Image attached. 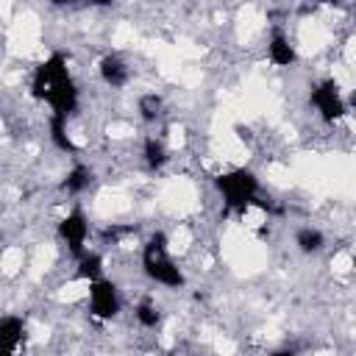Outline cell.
Segmentation results:
<instances>
[{
	"label": "cell",
	"instance_id": "cell-11",
	"mask_svg": "<svg viewBox=\"0 0 356 356\" xmlns=\"http://www.w3.org/2000/svg\"><path fill=\"white\" fill-rule=\"evenodd\" d=\"M298 248L303 253H317L323 248V234L314 231V228H300L298 231Z\"/></svg>",
	"mask_w": 356,
	"mask_h": 356
},
{
	"label": "cell",
	"instance_id": "cell-14",
	"mask_svg": "<svg viewBox=\"0 0 356 356\" xmlns=\"http://www.w3.org/2000/svg\"><path fill=\"white\" fill-rule=\"evenodd\" d=\"M100 256L97 253H86V256H81V267H78V275L81 278H89V281H97V275H100Z\"/></svg>",
	"mask_w": 356,
	"mask_h": 356
},
{
	"label": "cell",
	"instance_id": "cell-19",
	"mask_svg": "<svg viewBox=\"0 0 356 356\" xmlns=\"http://www.w3.org/2000/svg\"><path fill=\"white\" fill-rule=\"evenodd\" d=\"M353 100H356V92H353Z\"/></svg>",
	"mask_w": 356,
	"mask_h": 356
},
{
	"label": "cell",
	"instance_id": "cell-4",
	"mask_svg": "<svg viewBox=\"0 0 356 356\" xmlns=\"http://www.w3.org/2000/svg\"><path fill=\"white\" fill-rule=\"evenodd\" d=\"M89 303H92V314L100 320H108L120 312V298H117V286L106 278L92 281L89 286Z\"/></svg>",
	"mask_w": 356,
	"mask_h": 356
},
{
	"label": "cell",
	"instance_id": "cell-1",
	"mask_svg": "<svg viewBox=\"0 0 356 356\" xmlns=\"http://www.w3.org/2000/svg\"><path fill=\"white\" fill-rule=\"evenodd\" d=\"M31 95L36 100H47L53 106L56 117H64L75 111L78 106V89L67 72V58L61 53H53L44 64L36 67L33 81H31Z\"/></svg>",
	"mask_w": 356,
	"mask_h": 356
},
{
	"label": "cell",
	"instance_id": "cell-15",
	"mask_svg": "<svg viewBox=\"0 0 356 356\" xmlns=\"http://www.w3.org/2000/svg\"><path fill=\"white\" fill-rule=\"evenodd\" d=\"M159 108H161V97H156V95H145L139 100V111H142L145 120H156L159 117Z\"/></svg>",
	"mask_w": 356,
	"mask_h": 356
},
{
	"label": "cell",
	"instance_id": "cell-6",
	"mask_svg": "<svg viewBox=\"0 0 356 356\" xmlns=\"http://www.w3.org/2000/svg\"><path fill=\"white\" fill-rule=\"evenodd\" d=\"M86 231H89V225H86V217H83L78 209H75V211H70V214L61 220V225H58V234L64 236V242H67V248H70V253H72V256H83Z\"/></svg>",
	"mask_w": 356,
	"mask_h": 356
},
{
	"label": "cell",
	"instance_id": "cell-10",
	"mask_svg": "<svg viewBox=\"0 0 356 356\" xmlns=\"http://www.w3.org/2000/svg\"><path fill=\"white\" fill-rule=\"evenodd\" d=\"M50 139H53L56 147H61V150H67V153H75V150H78V147L72 145V139L67 136V131H64V117H56V114H53V120H50Z\"/></svg>",
	"mask_w": 356,
	"mask_h": 356
},
{
	"label": "cell",
	"instance_id": "cell-18",
	"mask_svg": "<svg viewBox=\"0 0 356 356\" xmlns=\"http://www.w3.org/2000/svg\"><path fill=\"white\" fill-rule=\"evenodd\" d=\"M273 356H295V350H275Z\"/></svg>",
	"mask_w": 356,
	"mask_h": 356
},
{
	"label": "cell",
	"instance_id": "cell-8",
	"mask_svg": "<svg viewBox=\"0 0 356 356\" xmlns=\"http://www.w3.org/2000/svg\"><path fill=\"white\" fill-rule=\"evenodd\" d=\"M270 58H273V64H278V67H289V64L295 61V50H292V44H289L281 33H275L273 42H270Z\"/></svg>",
	"mask_w": 356,
	"mask_h": 356
},
{
	"label": "cell",
	"instance_id": "cell-13",
	"mask_svg": "<svg viewBox=\"0 0 356 356\" xmlns=\"http://www.w3.org/2000/svg\"><path fill=\"white\" fill-rule=\"evenodd\" d=\"M89 178H92V172L86 170V167H75L70 175H67V181H64V189L67 192H81V189H86V184H89Z\"/></svg>",
	"mask_w": 356,
	"mask_h": 356
},
{
	"label": "cell",
	"instance_id": "cell-9",
	"mask_svg": "<svg viewBox=\"0 0 356 356\" xmlns=\"http://www.w3.org/2000/svg\"><path fill=\"white\" fill-rule=\"evenodd\" d=\"M0 331H3V337H6V353H14V348H17V342H19V337L25 334V328H22V320L19 317H3V323H0Z\"/></svg>",
	"mask_w": 356,
	"mask_h": 356
},
{
	"label": "cell",
	"instance_id": "cell-16",
	"mask_svg": "<svg viewBox=\"0 0 356 356\" xmlns=\"http://www.w3.org/2000/svg\"><path fill=\"white\" fill-rule=\"evenodd\" d=\"M136 317H139V323H142V325H147V328H150V325H156V323H159V309H156L150 300H142V303H139V309H136Z\"/></svg>",
	"mask_w": 356,
	"mask_h": 356
},
{
	"label": "cell",
	"instance_id": "cell-12",
	"mask_svg": "<svg viewBox=\"0 0 356 356\" xmlns=\"http://www.w3.org/2000/svg\"><path fill=\"white\" fill-rule=\"evenodd\" d=\"M145 161H147V167H161L164 161H167V150H164V145L159 142V139H145Z\"/></svg>",
	"mask_w": 356,
	"mask_h": 356
},
{
	"label": "cell",
	"instance_id": "cell-2",
	"mask_svg": "<svg viewBox=\"0 0 356 356\" xmlns=\"http://www.w3.org/2000/svg\"><path fill=\"white\" fill-rule=\"evenodd\" d=\"M142 264H145L147 278H153L156 284H164V286H181L184 284L181 270L167 256V236L164 234H153L150 236V242H147V248L142 253Z\"/></svg>",
	"mask_w": 356,
	"mask_h": 356
},
{
	"label": "cell",
	"instance_id": "cell-5",
	"mask_svg": "<svg viewBox=\"0 0 356 356\" xmlns=\"http://www.w3.org/2000/svg\"><path fill=\"white\" fill-rule=\"evenodd\" d=\"M312 103L320 108L323 120H328V122H334V120H339V117L345 114V103H342L339 89H337L334 81H323V83L312 92Z\"/></svg>",
	"mask_w": 356,
	"mask_h": 356
},
{
	"label": "cell",
	"instance_id": "cell-3",
	"mask_svg": "<svg viewBox=\"0 0 356 356\" xmlns=\"http://www.w3.org/2000/svg\"><path fill=\"white\" fill-rule=\"evenodd\" d=\"M217 189L222 192V200H225V209H234V211H245L250 203H256V192H259V181L250 170L239 167V170H231L225 175L217 178Z\"/></svg>",
	"mask_w": 356,
	"mask_h": 356
},
{
	"label": "cell",
	"instance_id": "cell-17",
	"mask_svg": "<svg viewBox=\"0 0 356 356\" xmlns=\"http://www.w3.org/2000/svg\"><path fill=\"white\" fill-rule=\"evenodd\" d=\"M131 231H136V225H111V228H106L103 231V239H117V236H122V234H131Z\"/></svg>",
	"mask_w": 356,
	"mask_h": 356
},
{
	"label": "cell",
	"instance_id": "cell-7",
	"mask_svg": "<svg viewBox=\"0 0 356 356\" xmlns=\"http://www.w3.org/2000/svg\"><path fill=\"white\" fill-rule=\"evenodd\" d=\"M100 75H103L106 83L122 86V83L128 81V67L122 64L120 56H103V58H100Z\"/></svg>",
	"mask_w": 356,
	"mask_h": 356
}]
</instances>
